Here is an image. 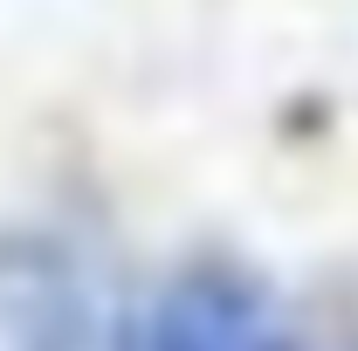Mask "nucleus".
<instances>
[{"label": "nucleus", "instance_id": "1", "mask_svg": "<svg viewBox=\"0 0 358 351\" xmlns=\"http://www.w3.org/2000/svg\"><path fill=\"white\" fill-rule=\"evenodd\" d=\"M110 351H296V331L255 268L200 255L117 324Z\"/></svg>", "mask_w": 358, "mask_h": 351}, {"label": "nucleus", "instance_id": "2", "mask_svg": "<svg viewBox=\"0 0 358 351\" xmlns=\"http://www.w3.org/2000/svg\"><path fill=\"white\" fill-rule=\"evenodd\" d=\"M0 331L14 351H90V303L76 262L42 234L0 241Z\"/></svg>", "mask_w": 358, "mask_h": 351}]
</instances>
